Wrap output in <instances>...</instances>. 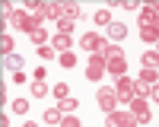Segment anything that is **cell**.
Segmentation results:
<instances>
[{
    "instance_id": "obj_1",
    "label": "cell",
    "mask_w": 159,
    "mask_h": 127,
    "mask_svg": "<svg viewBox=\"0 0 159 127\" xmlns=\"http://www.w3.org/2000/svg\"><path fill=\"white\" fill-rule=\"evenodd\" d=\"M134 86H137V80L134 76H118V83H115V92H118V102H121V105H130V102H134Z\"/></svg>"
},
{
    "instance_id": "obj_2",
    "label": "cell",
    "mask_w": 159,
    "mask_h": 127,
    "mask_svg": "<svg viewBox=\"0 0 159 127\" xmlns=\"http://www.w3.org/2000/svg\"><path fill=\"white\" fill-rule=\"evenodd\" d=\"M10 25H16V29L25 32V35H32L35 29H42V25H35V19H32V13H29V10H13Z\"/></svg>"
},
{
    "instance_id": "obj_3",
    "label": "cell",
    "mask_w": 159,
    "mask_h": 127,
    "mask_svg": "<svg viewBox=\"0 0 159 127\" xmlns=\"http://www.w3.org/2000/svg\"><path fill=\"white\" fill-rule=\"evenodd\" d=\"M102 76H108V67H105V57H102V54H89V60H86V80L99 83Z\"/></svg>"
},
{
    "instance_id": "obj_4",
    "label": "cell",
    "mask_w": 159,
    "mask_h": 127,
    "mask_svg": "<svg viewBox=\"0 0 159 127\" xmlns=\"http://www.w3.org/2000/svg\"><path fill=\"white\" fill-rule=\"evenodd\" d=\"M150 99H143V95H134V102H130V111H134V118H137V127H143V124H150L153 121V111H150V105H147Z\"/></svg>"
},
{
    "instance_id": "obj_5",
    "label": "cell",
    "mask_w": 159,
    "mask_h": 127,
    "mask_svg": "<svg viewBox=\"0 0 159 127\" xmlns=\"http://www.w3.org/2000/svg\"><path fill=\"white\" fill-rule=\"evenodd\" d=\"M96 102H99V108H102L105 114L118 111V105H121V102H118V92H115V89H108V86H102L99 92H96Z\"/></svg>"
},
{
    "instance_id": "obj_6",
    "label": "cell",
    "mask_w": 159,
    "mask_h": 127,
    "mask_svg": "<svg viewBox=\"0 0 159 127\" xmlns=\"http://www.w3.org/2000/svg\"><path fill=\"white\" fill-rule=\"evenodd\" d=\"M105 127H137V118H134V111H111V114H105Z\"/></svg>"
},
{
    "instance_id": "obj_7",
    "label": "cell",
    "mask_w": 159,
    "mask_h": 127,
    "mask_svg": "<svg viewBox=\"0 0 159 127\" xmlns=\"http://www.w3.org/2000/svg\"><path fill=\"white\" fill-rule=\"evenodd\" d=\"M102 42H105L102 35H96V32H86L83 38H80V48H83V51H89V54H99Z\"/></svg>"
},
{
    "instance_id": "obj_8",
    "label": "cell",
    "mask_w": 159,
    "mask_h": 127,
    "mask_svg": "<svg viewBox=\"0 0 159 127\" xmlns=\"http://www.w3.org/2000/svg\"><path fill=\"white\" fill-rule=\"evenodd\" d=\"M105 67H108V76H124V73H127V57H124V54H121V57H111Z\"/></svg>"
},
{
    "instance_id": "obj_9",
    "label": "cell",
    "mask_w": 159,
    "mask_h": 127,
    "mask_svg": "<svg viewBox=\"0 0 159 127\" xmlns=\"http://www.w3.org/2000/svg\"><path fill=\"white\" fill-rule=\"evenodd\" d=\"M45 16L54 19V22H61L64 16H67V3H45Z\"/></svg>"
},
{
    "instance_id": "obj_10",
    "label": "cell",
    "mask_w": 159,
    "mask_h": 127,
    "mask_svg": "<svg viewBox=\"0 0 159 127\" xmlns=\"http://www.w3.org/2000/svg\"><path fill=\"white\" fill-rule=\"evenodd\" d=\"M99 54L105 57V64H108L111 57H121V54H124V51H121V48H118L115 42H108V38H105V42H102V48H99Z\"/></svg>"
},
{
    "instance_id": "obj_11",
    "label": "cell",
    "mask_w": 159,
    "mask_h": 127,
    "mask_svg": "<svg viewBox=\"0 0 159 127\" xmlns=\"http://www.w3.org/2000/svg\"><path fill=\"white\" fill-rule=\"evenodd\" d=\"M140 38L147 45H156L159 42V22H153V25H140Z\"/></svg>"
},
{
    "instance_id": "obj_12",
    "label": "cell",
    "mask_w": 159,
    "mask_h": 127,
    "mask_svg": "<svg viewBox=\"0 0 159 127\" xmlns=\"http://www.w3.org/2000/svg\"><path fill=\"white\" fill-rule=\"evenodd\" d=\"M140 64H143V70H156L159 67V54H156V51H143Z\"/></svg>"
},
{
    "instance_id": "obj_13",
    "label": "cell",
    "mask_w": 159,
    "mask_h": 127,
    "mask_svg": "<svg viewBox=\"0 0 159 127\" xmlns=\"http://www.w3.org/2000/svg\"><path fill=\"white\" fill-rule=\"evenodd\" d=\"M70 35H54V42H51V48H54V51H61V54H64V51H70Z\"/></svg>"
},
{
    "instance_id": "obj_14",
    "label": "cell",
    "mask_w": 159,
    "mask_h": 127,
    "mask_svg": "<svg viewBox=\"0 0 159 127\" xmlns=\"http://www.w3.org/2000/svg\"><path fill=\"white\" fill-rule=\"evenodd\" d=\"M76 105H80V99H73V95H67V99H61V102H57V108H61L64 114H73Z\"/></svg>"
},
{
    "instance_id": "obj_15",
    "label": "cell",
    "mask_w": 159,
    "mask_h": 127,
    "mask_svg": "<svg viewBox=\"0 0 159 127\" xmlns=\"http://www.w3.org/2000/svg\"><path fill=\"white\" fill-rule=\"evenodd\" d=\"M153 22H159L156 10H153V7H143V10H140V25H153Z\"/></svg>"
},
{
    "instance_id": "obj_16",
    "label": "cell",
    "mask_w": 159,
    "mask_h": 127,
    "mask_svg": "<svg viewBox=\"0 0 159 127\" xmlns=\"http://www.w3.org/2000/svg\"><path fill=\"white\" fill-rule=\"evenodd\" d=\"M108 35L115 38V42H121V38L127 35V25H124V22H111V25H108Z\"/></svg>"
},
{
    "instance_id": "obj_17",
    "label": "cell",
    "mask_w": 159,
    "mask_h": 127,
    "mask_svg": "<svg viewBox=\"0 0 159 127\" xmlns=\"http://www.w3.org/2000/svg\"><path fill=\"white\" fill-rule=\"evenodd\" d=\"M3 64H7L13 73H19V70H22V54H7V57H3Z\"/></svg>"
},
{
    "instance_id": "obj_18",
    "label": "cell",
    "mask_w": 159,
    "mask_h": 127,
    "mask_svg": "<svg viewBox=\"0 0 159 127\" xmlns=\"http://www.w3.org/2000/svg\"><path fill=\"white\" fill-rule=\"evenodd\" d=\"M61 121H64L61 108H45V124H61Z\"/></svg>"
},
{
    "instance_id": "obj_19",
    "label": "cell",
    "mask_w": 159,
    "mask_h": 127,
    "mask_svg": "<svg viewBox=\"0 0 159 127\" xmlns=\"http://www.w3.org/2000/svg\"><path fill=\"white\" fill-rule=\"evenodd\" d=\"M32 95L35 99H45L48 95V83L45 80H32Z\"/></svg>"
},
{
    "instance_id": "obj_20",
    "label": "cell",
    "mask_w": 159,
    "mask_h": 127,
    "mask_svg": "<svg viewBox=\"0 0 159 127\" xmlns=\"http://www.w3.org/2000/svg\"><path fill=\"white\" fill-rule=\"evenodd\" d=\"M140 83H147V86H156V80H159V73L156 70H140V76H137Z\"/></svg>"
},
{
    "instance_id": "obj_21",
    "label": "cell",
    "mask_w": 159,
    "mask_h": 127,
    "mask_svg": "<svg viewBox=\"0 0 159 127\" xmlns=\"http://www.w3.org/2000/svg\"><path fill=\"white\" fill-rule=\"evenodd\" d=\"M35 54H38V57H42V60H54V57H57V51H54V48H51V45H42V48H38V51H35Z\"/></svg>"
},
{
    "instance_id": "obj_22",
    "label": "cell",
    "mask_w": 159,
    "mask_h": 127,
    "mask_svg": "<svg viewBox=\"0 0 159 127\" xmlns=\"http://www.w3.org/2000/svg\"><path fill=\"white\" fill-rule=\"evenodd\" d=\"M57 60H61V67H67V70H70V67H76V54H73V51H64Z\"/></svg>"
},
{
    "instance_id": "obj_23",
    "label": "cell",
    "mask_w": 159,
    "mask_h": 127,
    "mask_svg": "<svg viewBox=\"0 0 159 127\" xmlns=\"http://www.w3.org/2000/svg\"><path fill=\"white\" fill-rule=\"evenodd\" d=\"M13 111L16 114H29V99H13Z\"/></svg>"
},
{
    "instance_id": "obj_24",
    "label": "cell",
    "mask_w": 159,
    "mask_h": 127,
    "mask_svg": "<svg viewBox=\"0 0 159 127\" xmlns=\"http://www.w3.org/2000/svg\"><path fill=\"white\" fill-rule=\"evenodd\" d=\"M51 95H54L57 102H61V99H67V95H70V89H67V83H57L54 89H51Z\"/></svg>"
},
{
    "instance_id": "obj_25",
    "label": "cell",
    "mask_w": 159,
    "mask_h": 127,
    "mask_svg": "<svg viewBox=\"0 0 159 127\" xmlns=\"http://www.w3.org/2000/svg\"><path fill=\"white\" fill-rule=\"evenodd\" d=\"M29 38H32V42H35V45H38V48H42V45H45V42H48V32H45V25H42V29H35V32H32V35H29Z\"/></svg>"
},
{
    "instance_id": "obj_26",
    "label": "cell",
    "mask_w": 159,
    "mask_h": 127,
    "mask_svg": "<svg viewBox=\"0 0 159 127\" xmlns=\"http://www.w3.org/2000/svg\"><path fill=\"white\" fill-rule=\"evenodd\" d=\"M73 25H76L73 19H61V22H57V35H70V32H73Z\"/></svg>"
},
{
    "instance_id": "obj_27",
    "label": "cell",
    "mask_w": 159,
    "mask_h": 127,
    "mask_svg": "<svg viewBox=\"0 0 159 127\" xmlns=\"http://www.w3.org/2000/svg\"><path fill=\"white\" fill-rule=\"evenodd\" d=\"M13 48H16V42H13L10 35H3V42H0V51H3V57H7V54H13Z\"/></svg>"
},
{
    "instance_id": "obj_28",
    "label": "cell",
    "mask_w": 159,
    "mask_h": 127,
    "mask_svg": "<svg viewBox=\"0 0 159 127\" xmlns=\"http://www.w3.org/2000/svg\"><path fill=\"white\" fill-rule=\"evenodd\" d=\"M96 25H111V13L108 10H99L96 13Z\"/></svg>"
},
{
    "instance_id": "obj_29",
    "label": "cell",
    "mask_w": 159,
    "mask_h": 127,
    "mask_svg": "<svg viewBox=\"0 0 159 127\" xmlns=\"http://www.w3.org/2000/svg\"><path fill=\"white\" fill-rule=\"evenodd\" d=\"M57 127H83V124H80V118H76V114H64V121H61Z\"/></svg>"
},
{
    "instance_id": "obj_30",
    "label": "cell",
    "mask_w": 159,
    "mask_h": 127,
    "mask_svg": "<svg viewBox=\"0 0 159 127\" xmlns=\"http://www.w3.org/2000/svg\"><path fill=\"white\" fill-rule=\"evenodd\" d=\"M64 19H73V22H76V19H80V7H76V3H67V16H64Z\"/></svg>"
},
{
    "instance_id": "obj_31",
    "label": "cell",
    "mask_w": 159,
    "mask_h": 127,
    "mask_svg": "<svg viewBox=\"0 0 159 127\" xmlns=\"http://www.w3.org/2000/svg\"><path fill=\"white\" fill-rule=\"evenodd\" d=\"M127 13H140V7H137V0H124V3H121Z\"/></svg>"
},
{
    "instance_id": "obj_32",
    "label": "cell",
    "mask_w": 159,
    "mask_h": 127,
    "mask_svg": "<svg viewBox=\"0 0 159 127\" xmlns=\"http://www.w3.org/2000/svg\"><path fill=\"white\" fill-rule=\"evenodd\" d=\"M45 76H48L45 67H35V70H32V80H45Z\"/></svg>"
},
{
    "instance_id": "obj_33",
    "label": "cell",
    "mask_w": 159,
    "mask_h": 127,
    "mask_svg": "<svg viewBox=\"0 0 159 127\" xmlns=\"http://www.w3.org/2000/svg\"><path fill=\"white\" fill-rule=\"evenodd\" d=\"M147 99H150V102H159V83L150 89V95H147Z\"/></svg>"
},
{
    "instance_id": "obj_34",
    "label": "cell",
    "mask_w": 159,
    "mask_h": 127,
    "mask_svg": "<svg viewBox=\"0 0 159 127\" xmlns=\"http://www.w3.org/2000/svg\"><path fill=\"white\" fill-rule=\"evenodd\" d=\"M22 127H38V124H35V121H25V124H22Z\"/></svg>"
},
{
    "instance_id": "obj_35",
    "label": "cell",
    "mask_w": 159,
    "mask_h": 127,
    "mask_svg": "<svg viewBox=\"0 0 159 127\" xmlns=\"http://www.w3.org/2000/svg\"><path fill=\"white\" fill-rule=\"evenodd\" d=\"M153 10H156V16H159V0H156V3H153Z\"/></svg>"
},
{
    "instance_id": "obj_36",
    "label": "cell",
    "mask_w": 159,
    "mask_h": 127,
    "mask_svg": "<svg viewBox=\"0 0 159 127\" xmlns=\"http://www.w3.org/2000/svg\"><path fill=\"white\" fill-rule=\"evenodd\" d=\"M156 54H159V42H156Z\"/></svg>"
},
{
    "instance_id": "obj_37",
    "label": "cell",
    "mask_w": 159,
    "mask_h": 127,
    "mask_svg": "<svg viewBox=\"0 0 159 127\" xmlns=\"http://www.w3.org/2000/svg\"><path fill=\"white\" fill-rule=\"evenodd\" d=\"M156 73H159V67H156Z\"/></svg>"
}]
</instances>
